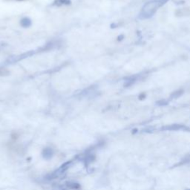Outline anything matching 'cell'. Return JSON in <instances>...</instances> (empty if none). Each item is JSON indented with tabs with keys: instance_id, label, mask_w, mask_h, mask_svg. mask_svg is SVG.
Returning <instances> with one entry per match:
<instances>
[{
	"instance_id": "cell-1",
	"label": "cell",
	"mask_w": 190,
	"mask_h": 190,
	"mask_svg": "<svg viewBox=\"0 0 190 190\" xmlns=\"http://www.w3.org/2000/svg\"><path fill=\"white\" fill-rule=\"evenodd\" d=\"M160 5V1H153L150 2L145 5L143 8V14L146 17H149L154 13V11L158 9V7Z\"/></svg>"
}]
</instances>
